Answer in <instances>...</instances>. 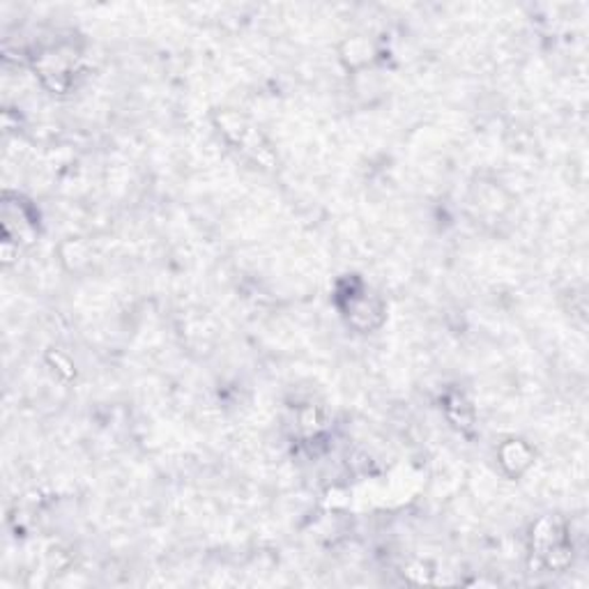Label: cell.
<instances>
[{"label":"cell","instance_id":"cell-1","mask_svg":"<svg viewBox=\"0 0 589 589\" xmlns=\"http://www.w3.org/2000/svg\"><path fill=\"white\" fill-rule=\"evenodd\" d=\"M214 125L235 150L254 159L262 169H274L277 155L272 150V144L266 138V134L260 132V127L251 123V118L233 109H221L214 113Z\"/></svg>","mask_w":589,"mask_h":589},{"label":"cell","instance_id":"cell-2","mask_svg":"<svg viewBox=\"0 0 589 589\" xmlns=\"http://www.w3.org/2000/svg\"><path fill=\"white\" fill-rule=\"evenodd\" d=\"M532 553L548 572H564L572 564V541L557 516H543L532 527Z\"/></svg>","mask_w":589,"mask_h":589},{"label":"cell","instance_id":"cell-3","mask_svg":"<svg viewBox=\"0 0 589 589\" xmlns=\"http://www.w3.org/2000/svg\"><path fill=\"white\" fill-rule=\"evenodd\" d=\"M343 316L357 332H373L378 330L384 320V307L382 302L369 293L364 283H351V291L345 293V302L341 304Z\"/></svg>","mask_w":589,"mask_h":589},{"label":"cell","instance_id":"cell-4","mask_svg":"<svg viewBox=\"0 0 589 589\" xmlns=\"http://www.w3.org/2000/svg\"><path fill=\"white\" fill-rule=\"evenodd\" d=\"M535 450L525 440L512 438L498 446V463L510 479H520L535 465Z\"/></svg>","mask_w":589,"mask_h":589},{"label":"cell","instance_id":"cell-5","mask_svg":"<svg viewBox=\"0 0 589 589\" xmlns=\"http://www.w3.org/2000/svg\"><path fill=\"white\" fill-rule=\"evenodd\" d=\"M444 413H446V417H450V421L454 426H458L461 431L473 429L475 408H473V403L467 401L463 394H450V396H446L444 398Z\"/></svg>","mask_w":589,"mask_h":589}]
</instances>
